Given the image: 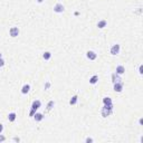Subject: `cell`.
I'll list each match as a JSON object with an SVG mask.
<instances>
[{
	"label": "cell",
	"instance_id": "23",
	"mask_svg": "<svg viewBox=\"0 0 143 143\" xmlns=\"http://www.w3.org/2000/svg\"><path fill=\"white\" fill-rule=\"evenodd\" d=\"M2 131H4V125H2V124H0V133H1Z\"/></svg>",
	"mask_w": 143,
	"mask_h": 143
},
{
	"label": "cell",
	"instance_id": "3",
	"mask_svg": "<svg viewBox=\"0 0 143 143\" xmlns=\"http://www.w3.org/2000/svg\"><path fill=\"white\" fill-rule=\"evenodd\" d=\"M120 49H121V46L118 44H115V45H113V46L111 47L109 51H111L112 55H118V54H120Z\"/></svg>",
	"mask_w": 143,
	"mask_h": 143
},
{
	"label": "cell",
	"instance_id": "15",
	"mask_svg": "<svg viewBox=\"0 0 143 143\" xmlns=\"http://www.w3.org/2000/svg\"><path fill=\"white\" fill-rule=\"evenodd\" d=\"M97 80H98V75H93L91 78H89V84H96L97 83Z\"/></svg>",
	"mask_w": 143,
	"mask_h": 143
},
{
	"label": "cell",
	"instance_id": "17",
	"mask_svg": "<svg viewBox=\"0 0 143 143\" xmlns=\"http://www.w3.org/2000/svg\"><path fill=\"white\" fill-rule=\"evenodd\" d=\"M77 101H78V96H77V95H74V96L69 100V104H71V105H75L76 103H77Z\"/></svg>",
	"mask_w": 143,
	"mask_h": 143
},
{
	"label": "cell",
	"instance_id": "21",
	"mask_svg": "<svg viewBox=\"0 0 143 143\" xmlns=\"http://www.w3.org/2000/svg\"><path fill=\"white\" fill-rule=\"evenodd\" d=\"M4 140H6V138H4V135H0V142H4Z\"/></svg>",
	"mask_w": 143,
	"mask_h": 143
},
{
	"label": "cell",
	"instance_id": "18",
	"mask_svg": "<svg viewBox=\"0 0 143 143\" xmlns=\"http://www.w3.org/2000/svg\"><path fill=\"white\" fill-rule=\"evenodd\" d=\"M55 106V102L54 101H50V102H48V104H47V109H46V112H49L53 107Z\"/></svg>",
	"mask_w": 143,
	"mask_h": 143
},
{
	"label": "cell",
	"instance_id": "25",
	"mask_svg": "<svg viewBox=\"0 0 143 143\" xmlns=\"http://www.w3.org/2000/svg\"><path fill=\"white\" fill-rule=\"evenodd\" d=\"M42 1H44V0H37V2H38V4H42Z\"/></svg>",
	"mask_w": 143,
	"mask_h": 143
},
{
	"label": "cell",
	"instance_id": "14",
	"mask_svg": "<svg viewBox=\"0 0 143 143\" xmlns=\"http://www.w3.org/2000/svg\"><path fill=\"white\" fill-rule=\"evenodd\" d=\"M103 103H104V105H112V104H113L112 98H111V97H107V96H105L103 98Z\"/></svg>",
	"mask_w": 143,
	"mask_h": 143
},
{
	"label": "cell",
	"instance_id": "6",
	"mask_svg": "<svg viewBox=\"0 0 143 143\" xmlns=\"http://www.w3.org/2000/svg\"><path fill=\"white\" fill-rule=\"evenodd\" d=\"M86 57L89 59V60H95L97 57V55L95 51H93V50H88L87 53H86Z\"/></svg>",
	"mask_w": 143,
	"mask_h": 143
},
{
	"label": "cell",
	"instance_id": "4",
	"mask_svg": "<svg viewBox=\"0 0 143 143\" xmlns=\"http://www.w3.org/2000/svg\"><path fill=\"white\" fill-rule=\"evenodd\" d=\"M42 106V102L39 101V100H35L34 102H33V104H31V107H30V109L31 111H34V112H36L39 107Z\"/></svg>",
	"mask_w": 143,
	"mask_h": 143
},
{
	"label": "cell",
	"instance_id": "10",
	"mask_svg": "<svg viewBox=\"0 0 143 143\" xmlns=\"http://www.w3.org/2000/svg\"><path fill=\"white\" fill-rule=\"evenodd\" d=\"M125 73V67L123 66V65H118V67H116V74L118 75H123Z\"/></svg>",
	"mask_w": 143,
	"mask_h": 143
},
{
	"label": "cell",
	"instance_id": "1",
	"mask_svg": "<svg viewBox=\"0 0 143 143\" xmlns=\"http://www.w3.org/2000/svg\"><path fill=\"white\" fill-rule=\"evenodd\" d=\"M101 113L103 118H107L111 114H113V104L112 105H104L101 111Z\"/></svg>",
	"mask_w": 143,
	"mask_h": 143
},
{
	"label": "cell",
	"instance_id": "11",
	"mask_svg": "<svg viewBox=\"0 0 143 143\" xmlns=\"http://www.w3.org/2000/svg\"><path fill=\"white\" fill-rule=\"evenodd\" d=\"M30 91V85L29 84H25L22 87H21V93L22 94H28Z\"/></svg>",
	"mask_w": 143,
	"mask_h": 143
},
{
	"label": "cell",
	"instance_id": "19",
	"mask_svg": "<svg viewBox=\"0 0 143 143\" xmlns=\"http://www.w3.org/2000/svg\"><path fill=\"white\" fill-rule=\"evenodd\" d=\"M139 73H140V75H142V74H143V65H140V67H139Z\"/></svg>",
	"mask_w": 143,
	"mask_h": 143
},
{
	"label": "cell",
	"instance_id": "2",
	"mask_svg": "<svg viewBox=\"0 0 143 143\" xmlns=\"http://www.w3.org/2000/svg\"><path fill=\"white\" fill-rule=\"evenodd\" d=\"M54 11L56 13H62L65 11V7L62 4H56L54 6Z\"/></svg>",
	"mask_w": 143,
	"mask_h": 143
},
{
	"label": "cell",
	"instance_id": "26",
	"mask_svg": "<svg viewBox=\"0 0 143 143\" xmlns=\"http://www.w3.org/2000/svg\"><path fill=\"white\" fill-rule=\"evenodd\" d=\"M0 58H1V53H0Z\"/></svg>",
	"mask_w": 143,
	"mask_h": 143
},
{
	"label": "cell",
	"instance_id": "22",
	"mask_svg": "<svg viewBox=\"0 0 143 143\" xmlns=\"http://www.w3.org/2000/svg\"><path fill=\"white\" fill-rule=\"evenodd\" d=\"M91 142H93V139H91V138H87V139H86V143H91Z\"/></svg>",
	"mask_w": 143,
	"mask_h": 143
},
{
	"label": "cell",
	"instance_id": "20",
	"mask_svg": "<svg viewBox=\"0 0 143 143\" xmlns=\"http://www.w3.org/2000/svg\"><path fill=\"white\" fill-rule=\"evenodd\" d=\"M4 60L2 59V57L0 58V67H4Z\"/></svg>",
	"mask_w": 143,
	"mask_h": 143
},
{
	"label": "cell",
	"instance_id": "16",
	"mask_svg": "<svg viewBox=\"0 0 143 143\" xmlns=\"http://www.w3.org/2000/svg\"><path fill=\"white\" fill-rule=\"evenodd\" d=\"M51 57V53L50 51H45L44 54H42V58L45 59V60H49Z\"/></svg>",
	"mask_w": 143,
	"mask_h": 143
},
{
	"label": "cell",
	"instance_id": "7",
	"mask_svg": "<svg viewBox=\"0 0 143 143\" xmlns=\"http://www.w3.org/2000/svg\"><path fill=\"white\" fill-rule=\"evenodd\" d=\"M114 91L115 92H122L123 91V83L122 82H118V83H114Z\"/></svg>",
	"mask_w": 143,
	"mask_h": 143
},
{
	"label": "cell",
	"instance_id": "9",
	"mask_svg": "<svg viewBox=\"0 0 143 143\" xmlns=\"http://www.w3.org/2000/svg\"><path fill=\"white\" fill-rule=\"evenodd\" d=\"M33 118H34V120L36 121V122H40V121L44 120V114H42V113H37V112H36Z\"/></svg>",
	"mask_w": 143,
	"mask_h": 143
},
{
	"label": "cell",
	"instance_id": "24",
	"mask_svg": "<svg viewBox=\"0 0 143 143\" xmlns=\"http://www.w3.org/2000/svg\"><path fill=\"white\" fill-rule=\"evenodd\" d=\"M49 85H50V84H49V82H47L46 86H45V89H47V88H48V87H49Z\"/></svg>",
	"mask_w": 143,
	"mask_h": 143
},
{
	"label": "cell",
	"instance_id": "12",
	"mask_svg": "<svg viewBox=\"0 0 143 143\" xmlns=\"http://www.w3.org/2000/svg\"><path fill=\"white\" fill-rule=\"evenodd\" d=\"M16 118H17V114L15 113V112H11L8 115V121L9 122H15L16 121Z\"/></svg>",
	"mask_w": 143,
	"mask_h": 143
},
{
	"label": "cell",
	"instance_id": "13",
	"mask_svg": "<svg viewBox=\"0 0 143 143\" xmlns=\"http://www.w3.org/2000/svg\"><path fill=\"white\" fill-rule=\"evenodd\" d=\"M106 25H107V21H106L105 19H102V20H100L98 22H97V27H98L100 29H102V28L106 27Z\"/></svg>",
	"mask_w": 143,
	"mask_h": 143
},
{
	"label": "cell",
	"instance_id": "8",
	"mask_svg": "<svg viewBox=\"0 0 143 143\" xmlns=\"http://www.w3.org/2000/svg\"><path fill=\"white\" fill-rule=\"evenodd\" d=\"M122 80V78H121V76L118 75V74H116V73H113L112 74V82L114 83H118V82H121Z\"/></svg>",
	"mask_w": 143,
	"mask_h": 143
},
{
	"label": "cell",
	"instance_id": "5",
	"mask_svg": "<svg viewBox=\"0 0 143 143\" xmlns=\"http://www.w3.org/2000/svg\"><path fill=\"white\" fill-rule=\"evenodd\" d=\"M9 34H10L11 37H17L18 35H19V28L18 27H11L9 29Z\"/></svg>",
	"mask_w": 143,
	"mask_h": 143
}]
</instances>
